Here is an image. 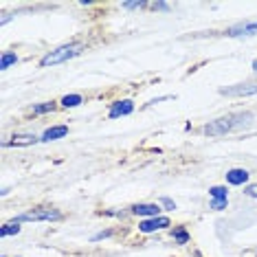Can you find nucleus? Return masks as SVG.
<instances>
[{
  "label": "nucleus",
  "mask_w": 257,
  "mask_h": 257,
  "mask_svg": "<svg viewBox=\"0 0 257 257\" xmlns=\"http://www.w3.org/2000/svg\"><path fill=\"white\" fill-rule=\"evenodd\" d=\"M253 119L250 114H229V116H220V119L215 121H209L207 125H204V134H209V137H222V134L235 130V127L248 123V121Z\"/></svg>",
  "instance_id": "nucleus-1"
},
{
  "label": "nucleus",
  "mask_w": 257,
  "mask_h": 257,
  "mask_svg": "<svg viewBox=\"0 0 257 257\" xmlns=\"http://www.w3.org/2000/svg\"><path fill=\"white\" fill-rule=\"evenodd\" d=\"M79 53H81V44H64V46H60V49L46 53L42 57V62H40V66H44V68L46 66H55V64H62V62L71 60V57L79 55Z\"/></svg>",
  "instance_id": "nucleus-2"
},
{
  "label": "nucleus",
  "mask_w": 257,
  "mask_h": 257,
  "mask_svg": "<svg viewBox=\"0 0 257 257\" xmlns=\"http://www.w3.org/2000/svg\"><path fill=\"white\" fill-rule=\"evenodd\" d=\"M64 215L57 211V209H33V211H27L16 218V222H51V220H62Z\"/></svg>",
  "instance_id": "nucleus-3"
},
{
  "label": "nucleus",
  "mask_w": 257,
  "mask_h": 257,
  "mask_svg": "<svg viewBox=\"0 0 257 257\" xmlns=\"http://www.w3.org/2000/svg\"><path fill=\"white\" fill-rule=\"evenodd\" d=\"M169 226V220L163 218V215H156V218H148L139 224V231L141 233H154V231H161V229H167Z\"/></svg>",
  "instance_id": "nucleus-4"
},
{
  "label": "nucleus",
  "mask_w": 257,
  "mask_h": 257,
  "mask_svg": "<svg viewBox=\"0 0 257 257\" xmlns=\"http://www.w3.org/2000/svg\"><path fill=\"white\" fill-rule=\"evenodd\" d=\"M257 33V22H239V25L226 29L229 38H242V36H255Z\"/></svg>",
  "instance_id": "nucleus-5"
},
{
  "label": "nucleus",
  "mask_w": 257,
  "mask_h": 257,
  "mask_svg": "<svg viewBox=\"0 0 257 257\" xmlns=\"http://www.w3.org/2000/svg\"><path fill=\"white\" fill-rule=\"evenodd\" d=\"M257 86L255 84H237V86H229V88H222L220 95L226 97H244V95H255Z\"/></svg>",
  "instance_id": "nucleus-6"
},
{
  "label": "nucleus",
  "mask_w": 257,
  "mask_h": 257,
  "mask_svg": "<svg viewBox=\"0 0 257 257\" xmlns=\"http://www.w3.org/2000/svg\"><path fill=\"white\" fill-rule=\"evenodd\" d=\"M132 110H134V103L127 101V99H123V101H114L112 106H110L108 116H110V119H119V116L132 114Z\"/></svg>",
  "instance_id": "nucleus-7"
},
{
  "label": "nucleus",
  "mask_w": 257,
  "mask_h": 257,
  "mask_svg": "<svg viewBox=\"0 0 257 257\" xmlns=\"http://www.w3.org/2000/svg\"><path fill=\"white\" fill-rule=\"evenodd\" d=\"M134 215H141V218H156L161 213L159 204H150V202H141V204H134L132 207Z\"/></svg>",
  "instance_id": "nucleus-8"
},
{
  "label": "nucleus",
  "mask_w": 257,
  "mask_h": 257,
  "mask_svg": "<svg viewBox=\"0 0 257 257\" xmlns=\"http://www.w3.org/2000/svg\"><path fill=\"white\" fill-rule=\"evenodd\" d=\"M246 180H248V172H246V169L235 167V169H231V172H226V183H229V185L239 187V185L246 183Z\"/></svg>",
  "instance_id": "nucleus-9"
},
{
  "label": "nucleus",
  "mask_w": 257,
  "mask_h": 257,
  "mask_svg": "<svg viewBox=\"0 0 257 257\" xmlns=\"http://www.w3.org/2000/svg\"><path fill=\"white\" fill-rule=\"evenodd\" d=\"M33 143H38V137H33V134H14L11 141L5 143V148H18V145H33Z\"/></svg>",
  "instance_id": "nucleus-10"
},
{
  "label": "nucleus",
  "mask_w": 257,
  "mask_h": 257,
  "mask_svg": "<svg viewBox=\"0 0 257 257\" xmlns=\"http://www.w3.org/2000/svg\"><path fill=\"white\" fill-rule=\"evenodd\" d=\"M66 134H68L66 125H55V127H49V130L42 134L40 141H55V139H62V137H66Z\"/></svg>",
  "instance_id": "nucleus-11"
},
{
  "label": "nucleus",
  "mask_w": 257,
  "mask_h": 257,
  "mask_svg": "<svg viewBox=\"0 0 257 257\" xmlns=\"http://www.w3.org/2000/svg\"><path fill=\"white\" fill-rule=\"evenodd\" d=\"M172 239L176 244H187L189 242V233H187L185 226H176V229L172 231Z\"/></svg>",
  "instance_id": "nucleus-12"
},
{
  "label": "nucleus",
  "mask_w": 257,
  "mask_h": 257,
  "mask_svg": "<svg viewBox=\"0 0 257 257\" xmlns=\"http://www.w3.org/2000/svg\"><path fill=\"white\" fill-rule=\"evenodd\" d=\"M20 233V222H7V224H3V229H0V235L7 237V235H18Z\"/></svg>",
  "instance_id": "nucleus-13"
},
{
  "label": "nucleus",
  "mask_w": 257,
  "mask_h": 257,
  "mask_svg": "<svg viewBox=\"0 0 257 257\" xmlns=\"http://www.w3.org/2000/svg\"><path fill=\"white\" fill-rule=\"evenodd\" d=\"M226 194H229V191H226V187H211V189H209V196H211L213 200H229Z\"/></svg>",
  "instance_id": "nucleus-14"
},
{
  "label": "nucleus",
  "mask_w": 257,
  "mask_h": 257,
  "mask_svg": "<svg viewBox=\"0 0 257 257\" xmlns=\"http://www.w3.org/2000/svg\"><path fill=\"white\" fill-rule=\"evenodd\" d=\"M81 103V95H66L62 99V106L64 108H77Z\"/></svg>",
  "instance_id": "nucleus-15"
},
{
  "label": "nucleus",
  "mask_w": 257,
  "mask_h": 257,
  "mask_svg": "<svg viewBox=\"0 0 257 257\" xmlns=\"http://www.w3.org/2000/svg\"><path fill=\"white\" fill-rule=\"evenodd\" d=\"M16 62H18V55H16V53H5L3 60H0V68L5 71V68H9L11 64H16Z\"/></svg>",
  "instance_id": "nucleus-16"
},
{
  "label": "nucleus",
  "mask_w": 257,
  "mask_h": 257,
  "mask_svg": "<svg viewBox=\"0 0 257 257\" xmlns=\"http://www.w3.org/2000/svg\"><path fill=\"white\" fill-rule=\"evenodd\" d=\"M53 110H55V103L51 101V103H40V106H36L31 112L33 114H46V112H53Z\"/></svg>",
  "instance_id": "nucleus-17"
},
{
  "label": "nucleus",
  "mask_w": 257,
  "mask_h": 257,
  "mask_svg": "<svg viewBox=\"0 0 257 257\" xmlns=\"http://www.w3.org/2000/svg\"><path fill=\"white\" fill-rule=\"evenodd\" d=\"M143 7H150L148 3H123V9H143Z\"/></svg>",
  "instance_id": "nucleus-18"
},
{
  "label": "nucleus",
  "mask_w": 257,
  "mask_h": 257,
  "mask_svg": "<svg viewBox=\"0 0 257 257\" xmlns=\"http://www.w3.org/2000/svg\"><path fill=\"white\" fill-rule=\"evenodd\" d=\"M226 204H229V200H211V209H215V211H222Z\"/></svg>",
  "instance_id": "nucleus-19"
},
{
  "label": "nucleus",
  "mask_w": 257,
  "mask_h": 257,
  "mask_svg": "<svg viewBox=\"0 0 257 257\" xmlns=\"http://www.w3.org/2000/svg\"><path fill=\"white\" fill-rule=\"evenodd\" d=\"M244 194H246L248 198H257V185H248L246 189H244Z\"/></svg>",
  "instance_id": "nucleus-20"
},
{
  "label": "nucleus",
  "mask_w": 257,
  "mask_h": 257,
  "mask_svg": "<svg viewBox=\"0 0 257 257\" xmlns=\"http://www.w3.org/2000/svg\"><path fill=\"white\" fill-rule=\"evenodd\" d=\"M112 235V231H101V233H97V235H92V242H97V239H103V237H110Z\"/></svg>",
  "instance_id": "nucleus-21"
},
{
  "label": "nucleus",
  "mask_w": 257,
  "mask_h": 257,
  "mask_svg": "<svg viewBox=\"0 0 257 257\" xmlns=\"http://www.w3.org/2000/svg\"><path fill=\"white\" fill-rule=\"evenodd\" d=\"M150 7H152V9H159V11H167L169 5H165V3H152Z\"/></svg>",
  "instance_id": "nucleus-22"
},
{
  "label": "nucleus",
  "mask_w": 257,
  "mask_h": 257,
  "mask_svg": "<svg viewBox=\"0 0 257 257\" xmlns=\"http://www.w3.org/2000/svg\"><path fill=\"white\" fill-rule=\"evenodd\" d=\"M163 204H165L167 209H176V202H174V200H169V198H163Z\"/></svg>",
  "instance_id": "nucleus-23"
},
{
  "label": "nucleus",
  "mask_w": 257,
  "mask_h": 257,
  "mask_svg": "<svg viewBox=\"0 0 257 257\" xmlns=\"http://www.w3.org/2000/svg\"><path fill=\"white\" fill-rule=\"evenodd\" d=\"M191 257H202V255H200V253H194V255H191Z\"/></svg>",
  "instance_id": "nucleus-24"
},
{
  "label": "nucleus",
  "mask_w": 257,
  "mask_h": 257,
  "mask_svg": "<svg viewBox=\"0 0 257 257\" xmlns=\"http://www.w3.org/2000/svg\"><path fill=\"white\" fill-rule=\"evenodd\" d=\"M253 68H255V71H257V60H255V62H253Z\"/></svg>",
  "instance_id": "nucleus-25"
}]
</instances>
